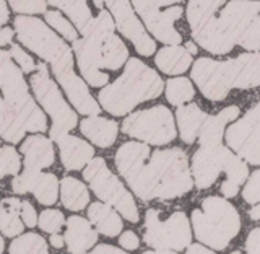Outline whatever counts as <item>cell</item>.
Returning <instances> with one entry per match:
<instances>
[{"label": "cell", "mask_w": 260, "mask_h": 254, "mask_svg": "<svg viewBox=\"0 0 260 254\" xmlns=\"http://www.w3.org/2000/svg\"><path fill=\"white\" fill-rule=\"evenodd\" d=\"M41 171H32V170H24L21 175H16L12 181V189L16 194H26L31 192L35 187Z\"/></svg>", "instance_id": "cell-39"}, {"label": "cell", "mask_w": 260, "mask_h": 254, "mask_svg": "<svg viewBox=\"0 0 260 254\" xmlns=\"http://www.w3.org/2000/svg\"><path fill=\"white\" fill-rule=\"evenodd\" d=\"M10 55H12V59L15 61V64L21 69V72L31 73V72L36 70V64H35V61H32V57L29 54L24 52L20 46L12 44V47H10Z\"/></svg>", "instance_id": "cell-42"}, {"label": "cell", "mask_w": 260, "mask_h": 254, "mask_svg": "<svg viewBox=\"0 0 260 254\" xmlns=\"http://www.w3.org/2000/svg\"><path fill=\"white\" fill-rule=\"evenodd\" d=\"M260 134V101L244 114V116L231 124L226 130V142L228 147H233L239 140L250 135Z\"/></svg>", "instance_id": "cell-25"}, {"label": "cell", "mask_w": 260, "mask_h": 254, "mask_svg": "<svg viewBox=\"0 0 260 254\" xmlns=\"http://www.w3.org/2000/svg\"><path fill=\"white\" fill-rule=\"evenodd\" d=\"M21 170L20 155L13 147H0V179L13 175L16 176Z\"/></svg>", "instance_id": "cell-37"}, {"label": "cell", "mask_w": 260, "mask_h": 254, "mask_svg": "<svg viewBox=\"0 0 260 254\" xmlns=\"http://www.w3.org/2000/svg\"><path fill=\"white\" fill-rule=\"evenodd\" d=\"M4 248H5V243H4V238L0 236V254L4 252Z\"/></svg>", "instance_id": "cell-55"}, {"label": "cell", "mask_w": 260, "mask_h": 254, "mask_svg": "<svg viewBox=\"0 0 260 254\" xmlns=\"http://www.w3.org/2000/svg\"><path fill=\"white\" fill-rule=\"evenodd\" d=\"M192 80L210 101H223L231 90L260 87V52H246L230 61L200 57L192 65Z\"/></svg>", "instance_id": "cell-2"}, {"label": "cell", "mask_w": 260, "mask_h": 254, "mask_svg": "<svg viewBox=\"0 0 260 254\" xmlns=\"http://www.w3.org/2000/svg\"><path fill=\"white\" fill-rule=\"evenodd\" d=\"M0 90L4 93L5 103L21 121L26 132H44L47 129L46 114L31 98L28 83L23 78V72L12 59L10 51H2V49H0Z\"/></svg>", "instance_id": "cell-6"}, {"label": "cell", "mask_w": 260, "mask_h": 254, "mask_svg": "<svg viewBox=\"0 0 260 254\" xmlns=\"http://www.w3.org/2000/svg\"><path fill=\"white\" fill-rule=\"evenodd\" d=\"M242 199L247 204H252V206L260 202V170H255L247 179L242 189Z\"/></svg>", "instance_id": "cell-40"}, {"label": "cell", "mask_w": 260, "mask_h": 254, "mask_svg": "<svg viewBox=\"0 0 260 254\" xmlns=\"http://www.w3.org/2000/svg\"><path fill=\"white\" fill-rule=\"evenodd\" d=\"M207 116L208 114L195 103L179 106L176 111V119H177V127L182 142L193 144L197 140L200 127L203 124V121L207 119Z\"/></svg>", "instance_id": "cell-23"}, {"label": "cell", "mask_w": 260, "mask_h": 254, "mask_svg": "<svg viewBox=\"0 0 260 254\" xmlns=\"http://www.w3.org/2000/svg\"><path fill=\"white\" fill-rule=\"evenodd\" d=\"M233 152L228 147L219 145H200L193 153L190 173L195 186L199 189H207L213 186L219 173L226 170L228 163L233 158Z\"/></svg>", "instance_id": "cell-16"}, {"label": "cell", "mask_w": 260, "mask_h": 254, "mask_svg": "<svg viewBox=\"0 0 260 254\" xmlns=\"http://www.w3.org/2000/svg\"><path fill=\"white\" fill-rule=\"evenodd\" d=\"M47 249L46 240L38 233H26L12 241L8 252L10 254H39Z\"/></svg>", "instance_id": "cell-34"}, {"label": "cell", "mask_w": 260, "mask_h": 254, "mask_svg": "<svg viewBox=\"0 0 260 254\" xmlns=\"http://www.w3.org/2000/svg\"><path fill=\"white\" fill-rule=\"evenodd\" d=\"M60 197H62V204L69 210L78 212L88 206L89 192L86 189V186L81 181H78L77 178L67 176L60 183Z\"/></svg>", "instance_id": "cell-27"}, {"label": "cell", "mask_w": 260, "mask_h": 254, "mask_svg": "<svg viewBox=\"0 0 260 254\" xmlns=\"http://www.w3.org/2000/svg\"><path fill=\"white\" fill-rule=\"evenodd\" d=\"M185 49H187V51H189L192 55L193 54H197V51H199V49H197V46H195L193 43H192V41H189V43H185V46H184Z\"/></svg>", "instance_id": "cell-53"}, {"label": "cell", "mask_w": 260, "mask_h": 254, "mask_svg": "<svg viewBox=\"0 0 260 254\" xmlns=\"http://www.w3.org/2000/svg\"><path fill=\"white\" fill-rule=\"evenodd\" d=\"M63 240L70 254H86L98 241V233L93 230L89 220L73 215L67 220Z\"/></svg>", "instance_id": "cell-17"}, {"label": "cell", "mask_w": 260, "mask_h": 254, "mask_svg": "<svg viewBox=\"0 0 260 254\" xmlns=\"http://www.w3.org/2000/svg\"><path fill=\"white\" fill-rule=\"evenodd\" d=\"M239 114H241V109L238 106H228V108L221 109L218 114L207 116L197 137L199 144L200 145H219L224 135V127L234 119H238Z\"/></svg>", "instance_id": "cell-20"}, {"label": "cell", "mask_w": 260, "mask_h": 254, "mask_svg": "<svg viewBox=\"0 0 260 254\" xmlns=\"http://www.w3.org/2000/svg\"><path fill=\"white\" fill-rule=\"evenodd\" d=\"M31 192L35 194L39 204L52 206V204L57 202V197H59V179L52 173H41Z\"/></svg>", "instance_id": "cell-33"}, {"label": "cell", "mask_w": 260, "mask_h": 254, "mask_svg": "<svg viewBox=\"0 0 260 254\" xmlns=\"http://www.w3.org/2000/svg\"><path fill=\"white\" fill-rule=\"evenodd\" d=\"M114 33H116V24L111 13L106 8H101L83 38L73 41L72 49L77 55L81 77L91 87L101 88L109 81V75L103 67V43Z\"/></svg>", "instance_id": "cell-7"}, {"label": "cell", "mask_w": 260, "mask_h": 254, "mask_svg": "<svg viewBox=\"0 0 260 254\" xmlns=\"http://www.w3.org/2000/svg\"><path fill=\"white\" fill-rule=\"evenodd\" d=\"M154 2L158 4V7H171L173 4H177V2H182V0H154Z\"/></svg>", "instance_id": "cell-52"}, {"label": "cell", "mask_w": 260, "mask_h": 254, "mask_svg": "<svg viewBox=\"0 0 260 254\" xmlns=\"http://www.w3.org/2000/svg\"><path fill=\"white\" fill-rule=\"evenodd\" d=\"M12 39H13V30L12 28H8V26L0 28V47L10 44Z\"/></svg>", "instance_id": "cell-47"}, {"label": "cell", "mask_w": 260, "mask_h": 254, "mask_svg": "<svg viewBox=\"0 0 260 254\" xmlns=\"http://www.w3.org/2000/svg\"><path fill=\"white\" fill-rule=\"evenodd\" d=\"M185 254H215L213 251H211L210 248H207V246H203V244H189L187 246V251H185Z\"/></svg>", "instance_id": "cell-48"}, {"label": "cell", "mask_w": 260, "mask_h": 254, "mask_svg": "<svg viewBox=\"0 0 260 254\" xmlns=\"http://www.w3.org/2000/svg\"><path fill=\"white\" fill-rule=\"evenodd\" d=\"M88 218L91 222L96 230L109 236V238H114L122 232V220L120 215L117 214L114 207L108 206V204H101V202H94L89 206L88 209Z\"/></svg>", "instance_id": "cell-24"}, {"label": "cell", "mask_w": 260, "mask_h": 254, "mask_svg": "<svg viewBox=\"0 0 260 254\" xmlns=\"http://www.w3.org/2000/svg\"><path fill=\"white\" fill-rule=\"evenodd\" d=\"M122 132L151 145H166L177 135L173 112L162 104L130 114L122 122Z\"/></svg>", "instance_id": "cell-12"}, {"label": "cell", "mask_w": 260, "mask_h": 254, "mask_svg": "<svg viewBox=\"0 0 260 254\" xmlns=\"http://www.w3.org/2000/svg\"><path fill=\"white\" fill-rule=\"evenodd\" d=\"M10 18V10H8V5L5 0H0V28L8 21Z\"/></svg>", "instance_id": "cell-49"}, {"label": "cell", "mask_w": 260, "mask_h": 254, "mask_svg": "<svg viewBox=\"0 0 260 254\" xmlns=\"http://www.w3.org/2000/svg\"><path fill=\"white\" fill-rule=\"evenodd\" d=\"M192 54L184 46H165L154 55L156 67L166 75H181L192 65Z\"/></svg>", "instance_id": "cell-22"}, {"label": "cell", "mask_w": 260, "mask_h": 254, "mask_svg": "<svg viewBox=\"0 0 260 254\" xmlns=\"http://www.w3.org/2000/svg\"><path fill=\"white\" fill-rule=\"evenodd\" d=\"M21 218H23V223L29 227V228H35L38 225V214L35 207L31 206V202L28 201H23L21 202Z\"/></svg>", "instance_id": "cell-43"}, {"label": "cell", "mask_w": 260, "mask_h": 254, "mask_svg": "<svg viewBox=\"0 0 260 254\" xmlns=\"http://www.w3.org/2000/svg\"><path fill=\"white\" fill-rule=\"evenodd\" d=\"M249 217H250L252 220H260V202H258V204H255V206L250 209Z\"/></svg>", "instance_id": "cell-51"}, {"label": "cell", "mask_w": 260, "mask_h": 254, "mask_svg": "<svg viewBox=\"0 0 260 254\" xmlns=\"http://www.w3.org/2000/svg\"><path fill=\"white\" fill-rule=\"evenodd\" d=\"M143 254H176V251H171V249H154V251H146Z\"/></svg>", "instance_id": "cell-54"}, {"label": "cell", "mask_w": 260, "mask_h": 254, "mask_svg": "<svg viewBox=\"0 0 260 254\" xmlns=\"http://www.w3.org/2000/svg\"><path fill=\"white\" fill-rule=\"evenodd\" d=\"M162 90L165 81L158 73L132 57L125 62L122 75L101 90L98 100L101 108L112 116H124L140 103L158 98Z\"/></svg>", "instance_id": "cell-3"}, {"label": "cell", "mask_w": 260, "mask_h": 254, "mask_svg": "<svg viewBox=\"0 0 260 254\" xmlns=\"http://www.w3.org/2000/svg\"><path fill=\"white\" fill-rule=\"evenodd\" d=\"M39 254H49V252H47V249H46V251H43V252H39Z\"/></svg>", "instance_id": "cell-57"}, {"label": "cell", "mask_w": 260, "mask_h": 254, "mask_svg": "<svg viewBox=\"0 0 260 254\" xmlns=\"http://www.w3.org/2000/svg\"><path fill=\"white\" fill-rule=\"evenodd\" d=\"M224 4L226 0H189L185 10L193 41L215 55L230 54L234 49L218 18Z\"/></svg>", "instance_id": "cell-8"}, {"label": "cell", "mask_w": 260, "mask_h": 254, "mask_svg": "<svg viewBox=\"0 0 260 254\" xmlns=\"http://www.w3.org/2000/svg\"><path fill=\"white\" fill-rule=\"evenodd\" d=\"M119 244L124 249H127V251H134V249L138 248V244H140V240H138V236L134 232L127 230V232H124V233L120 235Z\"/></svg>", "instance_id": "cell-44"}, {"label": "cell", "mask_w": 260, "mask_h": 254, "mask_svg": "<svg viewBox=\"0 0 260 254\" xmlns=\"http://www.w3.org/2000/svg\"><path fill=\"white\" fill-rule=\"evenodd\" d=\"M247 254H260V228L252 230L246 240Z\"/></svg>", "instance_id": "cell-45"}, {"label": "cell", "mask_w": 260, "mask_h": 254, "mask_svg": "<svg viewBox=\"0 0 260 254\" xmlns=\"http://www.w3.org/2000/svg\"><path fill=\"white\" fill-rule=\"evenodd\" d=\"M8 4L16 13H46V0H8Z\"/></svg>", "instance_id": "cell-41"}, {"label": "cell", "mask_w": 260, "mask_h": 254, "mask_svg": "<svg viewBox=\"0 0 260 254\" xmlns=\"http://www.w3.org/2000/svg\"><path fill=\"white\" fill-rule=\"evenodd\" d=\"M128 61V49L116 33L103 43V67L108 70H119Z\"/></svg>", "instance_id": "cell-31"}, {"label": "cell", "mask_w": 260, "mask_h": 254, "mask_svg": "<svg viewBox=\"0 0 260 254\" xmlns=\"http://www.w3.org/2000/svg\"><path fill=\"white\" fill-rule=\"evenodd\" d=\"M93 2L100 10L108 8L116 28L135 46L138 54L148 57L156 52V43L148 36L143 23L138 20L128 0H93Z\"/></svg>", "instance_id": "cell-14"}, {"label": "cell", "mask_w": 260, "mask_h": 254, "mask_svg": "<svg viewBox=\"0 0 260 254\" xmlns=\"http://www.w3.org/2000/svg\"><path fill=\"white\" fill-rule=\"evenodd\" d=\"M231 254H241V252H239V251H233Z\"/></svg>", "instance_id": "cell-56"}, {"label": "cell", "mask_w": 260, "mask_h": 254, "mask_svg": "<svg viewBox=\"0 0 260 254\" xmlns=\"http://www.w3.org/2000/svg\"><path fill=\"white\" fill-rule=\"evenodd\" d=\"M21 153L24 157V170L41 171L51 166L55 155L52 142L44 135H31L21 145Z\"/></svg>", "instance_id": "cell-19"}, {"label": "cell", "mask_w": 260, "mask_h": 254, "mask_svg": "<svg viewBox=\"0 0 260 254\" xmlns=\"http://www.w3.org/2000/svg\"><path fill=\"white\" fill-rule=\"evenodd\" d=\"M46 2L67 13L70 23L75 24V28L81 35H85L94 20V16L88 7V0H46Z\"/></svg>", "instance_id": "cell-26"}, {"label": "cell", "mask_w": 260, "mask_h": 254, "mask_svg": "<svg viewBox=\"0 0 260 254\" xmlns=\"http://www.w3.org/2000/svg\"><path fill=\"white\" fill-rule=\"evenodd\" d=\"M230 149H233L246 163L260 166V134L242 138Z\"/></svg>", "instance_id": "cell-35"}, {"label": "cell", "mask_w": 260, "mask_h": 254, "mask_svg": "<svg viewBox=\"0 0 260 254\" xmlns=\"http://www.w3.org/2000/svg\"><path fill=\"white\" fill-rule=\"evenodd\" d=\"M21 201L16 197H7L0 202V232L8 238L23 232L21 222Z\"/></svg>", "instance_id": "cell-28"}, {"label": "cell", "mask_w": 260, "mask_h": 254, "mask_svg": "<svg viewBox=\"0 0 260 254\" xmlns=\"http://www.w3.org/2000/svg\"><path fill=\"white\" fill-rule=\"evenodd\" d=\"M31 88L36 95V100L43 106L44 111L52 119L51 140H59L60 137L67 135L72 129L78 124V118L69 103L63 100L59 87L49 75L47 65L41 62L36 65V72L31 75Z\"/></svg>", "instance_id": "cell-10"}, {"label": "cell", "mask_w": 260, "mask_h": 254, "mask_svg": "<svg viewBox=\"0 0 260 254\" xmlns=\"http://www.w3.org/2000/svg\"><path fill=\"white\" fill-rule=\"evenodd\" d=\"M89 254H127V252L116 246H111V244H100V246H96Z\"/></svg>", "instance_id": "cell-46"}, {"label": "cell", "mask_w": 260, "mask_h": 254, "mask_svg": "<svg viewBox=\"0 0 260 254\" xmlns=\"http://www.w3.org/2000/svg\"><path fill=\"white\" fill-rule=\"evenodd\" d=\"M83 178L98 197L108 202L128 222L137 223L140 220L134 195L125 189V186L108 168L104 158H93L89 161L83 170Z\"/></svg>", "instance_id": "cell-11"}, {"label": "cell", "mask_w": 260, "mask_h": 254, "mask_svg": "<svg viewBox=\"0 0 260 254\" xmlns=\"http://www.w3.org/2000/svg\"><path fill=\"white\" fill-rule=\"evenodd\" d=\"M63 223H65V217L62 212L57 209H46L41 212V215L38 218V225L41 227V230L51 235L60 232Z\"/></svg>", "instance_id": "cell-38"}, {"label": "cell", "mask_w": 260, "mask_h": 254, "mask_svg": "<svg viewBox=\"0 0 260 254\" xmlns=\"http://www.w3.org/2000/svg\"><path fill=\"white\" fill-rule=\"evenodd\" d=\"M24 134H26V129L21 124V121L0 96V137L10 144H18L23 140Z\"/></svg>", "instance_id": "cell-30"}, {"label": "cell", "mask_w": 260, "mask_h": 254, "mask_svg": "<svg viewBox=\"0 0 260 254\" xmlns=\"http://www.w3.org/2000/svg\"><path fill=\"white\" fill-rule=\"evenodd\" d=\"M145 243L154 249L181 251L192 243L189 218L184 212H174L168 220H159V212L150 209L145 215Z\"/></svg>", "instance_id": "cell-13"}, {"label": "cell", "mask_w": 260, "mask_h": 254, "mask_svg": "<svg viewBox=\"0 0 260 254\" xmlns=\"http://www.w3.org/2000/svg\"><path fill=\"white\" fill-rule=\"evenodd\" d=\"M190 220L197 240L218 251L228 248L241 230L239 212L231 202L216 195L203 199L202 207L192 212Z\"/></svg>", "instance_id": "cell-5"}, {"label": "cell", "mask_w": 260, "mask_h": 254, "mask_svg": "<svg viewBox=\"0 0 260 254\" xmlns=\"http://www.w3.org/2000/svg\"><path fill=\"white\" fill-rule=\"evenodd\" d=\"M60 150V160L65 170L77 171L86 166L94 157V149L88 142L75 135H63L57 140Z\"/></svg>", "instance_id": "cell-18"}, {"label": "cell", "mask_w": 260, "mask_h": 254, "mask_svg": "<svg viewBox=\"0 0 260 254\" xmlns=\"http://www.w3.org/2000/svg\"><path fill=\"white\" fill-rule=\"evenodd\" d=\"M44 18H46V23L49 26H52L57 33H59L60 36H63L67 41H77L78 39V33H77V28L73 26V24L65 18V16L59 12V10H51V12H46L44 13Z\"/></svg>", "instance_id": "cell-36"}, {"label": "cell", "mask_w": 260, "mask_h": 254, "mask_svg": "<svg viewBox=\"0 0 260 254\" xmlns=\"http://www.w3.org/2000/svg\"><path fill=\"white\" fill-rule=\"evenodd\" d=\"M132 4L146 30L158 41L168 46L181 44L182 36L176 30L174 23L182 16V7H169L168 10H161L154 0H132Z\"/></svg>", "instance_id": "cell-15"}, {"label": "cell", "mask_w": 260, "mask_h": 254, "mask_svg": "<svg viewBox=\"0 0 260 254\" xmlns=\"http://www.w3.org/2000/svg\"><path fill=\"white\" fill-rule=\"evenodd\" d=\"M116 166L142 201H169L190 192L189 158L181 149L151 152L142 142H125L116 152Z\"/></svg>", "instance_id": "cell-1"}, {"label": "cell", "mask_w": 260, "mask_h": 254, "mask_svg": "<svg viewBox=\"0 0 260 254\" xmlns=\"http://www.w3.org/2000/svg\"><path fill=\"white\" fill-rule=\"evenodd\" d=\"M15 30L16 38L23 46L51 64L54 75L59 81L75 73L72 49L46 23L35 16H16Z\"/></svg>", "instance_id": "cell-4"}, {"label": "cell", "mask_w": 260, "mask_h": 254, "mask_svg": "<svg viewBox=\"0 0 260 254\" xmlns=\"http://www.w3.org/2000/svg\"><path fill=\"white\" fill-rule=\"evenodd\" d=\"M224 173H226V181L221 184V194L224 197L231 199L239 192L241 184L247 179L249 166L241 157L233 155V158L230 160V163H228Z\"/></svg>", "instance_id": "cell-29"}, {"label": "cell", "mask_w": 260, "mask_h": 254, "mask_svg": "<svg viewBox=\"0 0 260 254\" xmlns=\"http://www.w3.org/2000/svg\"><path fill=\"white\" fill-rule=\"evenodd\" d=\"M165 92L168 101L173 106H182L187 101H192L195 96V88L192 81L185 77L169 78L165 85Z\"/></svg>", "instance_id": "cell-32"}, {"label": "cell", "mask_w": 260, "mask_h": 254, "mask_svg": "<svg viewBox=\"0 0 260 254\" xmlns=\"http://www.w3.org/2000/svg\"><path fill=\"white\" fill-rule=\"evenodd\" d=\"M51 244H52L54 248H57V249L63 248V244H65L63 236H60L59 233H52V235H51Z\"/></svg>", "instance_id": "cell-50"}, {"label": "cell", "mask_w": 260, "mask_h": 254, "mask_svg": "<svg viewBox=\"0 0 260 254\" xmlns=\"http://www.w3.org/2000/svg\"><path fill=\"white\" fill-rule=\"evenodd\" d=\"M80 130L88 140H91L96 147L108 149L116 142L119 134V126L116 121L101 118V116H89L80 122Z\"/></svg>", "instance_id": "cell-21"}, {"label": "cell", "mask_w": 260, "mask_h": 254, "mask_svg": "<svg viewBox=\"0 0 260 254\" xmlns=\"http://www.w3.org/2000/svg\"><path fill=\"white\" fill-rule=\"evenodd\" d=\"M218 18L234 46L260 52V0H230Z\"/></svg>", "instance_id": "cell-9"}]
</instances>
